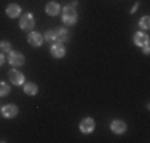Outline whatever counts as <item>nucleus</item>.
Wrapping results in <instances>:
<instances>
[{"instance_id":"8","label":"nucleus","mask_w":150,"mask_h":143,"mask_svg":"<svg viewBox=\"0 0 150 143\" xmlns=\"http://www.w3.org/2000/svg\"><path fill=\"white\" fill-rule=\"evenodd\" d=\"M110 129H112L113 134H125L126 132V124H125V121H112V124H110Z\"/></svg>"},{"instance_id":"12","label":"nucleus","mask_w":150,"mask_h":143,"mask_svg":"<svg viewBox=\"0 0 150 143\" xmlns=\"http://www.w3.org/2000/svg\"><path fill=\"white\" fill-rule=\"evenodd\" d=\"M145 43H149V35L144 34V32H137V34L134 35V45L144 46Z\"/></svg>"},{"instance_id":"19","label":"nucleus","mask_w":150,"mask_h":143,"mask_svg":"<svg viewBox=\"0 0 150 143\" xmlns=\"http://www.w3.org/2000/svg\"><path fill=\"white\" fill-rule=\"evenodd\" d=\"M142 49H144V54H149V53H150V46H149V43H145V45L142 46Z\"/></svg>"},{"instance_id":"13","label":"nucleus","mask_w":150,"mask_h":143,"mask_svg":"<svg viewBox=\"0 0 150 143\" xmlns=\"http://www.w3.org/2000/svg\"><path fill=\"white\" fill-rule=\"evenodd\" d=\"M58 13H59V5L56 2H50L48 5H46V14H50V16H56Z\"/></svg>"},{"instance_id":"6","label":"nucleus","mask_w":150,"mask_h":143,"mask_svg":"<svg viewBox=\"0 0 150 143\" xmlns=\"http://www.w3.org/2000/svg\"><path fill=\"white\" fill-rule=\"evenodd\" d=\"M8 78H10V81H11L13 84H23L24 83V75L21 73L19 70H15V69H11L8 72Z\"/></svg>"},{"instance_id":"1","label":"nucleus","mask_w":150,"mask_h":143,"mask_svg":"<svg viewBox=\"0 0 150 143\" xmlns=\"http://www.w3.org/2000/svg\"><path fill=\"white\" fill-rule=\"evenodd\" d=\"M78 16H77V11L75 8H70V6H64V11H62V22L67 24V26H74L77 22Z\"/></svg>"},{"instance_id":"7","label":"nucleus","mask_w":150,"mask_h":143,"mask_svg":"<svg viewBox=\"0 0 150 143\" xmlns=\"http://www.w3.org/2000/svg\"><path fill=\"white\" fill-rule=\"evenodd\" d=\"M56 32V43H64V41H69L70 38V34L67 29L64 27H59V29H54Z\"/></svg>"},{"instance_id":"21","label":"nucleus","mask_w":150,"mask_h":143,"mask_svg":"<svg viewBox=\"0 0 150 143\" xmlns=\"http://www.w3.org/2000/svg\"><path fill=\"white\" fill-rule=\"evenodd\" d=\"M3 62H5V57H3V54L0 53V65H3Z\"/></svg>"},{"instance_id":"4","label":"nucleus","mask_w":150,"mask_h":143,"mask_svg":"<svg viewBox=\"0 0 150 143\" xmlns=\"http://www.w3.org/2000/svg\"><path fill=\"white\" fill-rule=\"evenodd\" d=\"M8 60L13 67H19L24 64V56L21 53H16V51H10L8 53Z\"/></svg>"},{"instance_id":"9","label":"nucleus","mask_w":150,"mask_h":143,"mask_svg":"<svg viewBox=\"0 0 150 143\" xmlns=\"http://www.w3.org/2000/svg\"><path fill=\"white\" fill-rule=\"evenodd\" d=\"M50 51H51V56H54V57H64V54H66V48H64L62 43H54V45H51Z\"/></svg>"},{"instance_id":"10","label":"nucleus","mask_w":150,"mask_h":143,"mask_svg":"<svg viewBox=\"0 0 150 143\" xmlns=\"http://www.w3.org/2000/svg\"><path fill=\"white\" fill-rule=\"evenodd\" d=\"M2 114H3L5 118H8V119H10V118H15L16 114H18V107L13 105V103L5 105V107L2 108Z\"/></svg>"},{"instance_id":"11","label":"nucleus","mask_w":150,"mask_h":143,"mask_svg":"<svg viewBox=\"0 0 150 143\" xmlns=\"http://www.w3.org/2000/svg\"><path fill=\"white\" fill-rule=\"evenodd\" d=\"M19 13H21V6L16 5V3H10L6 6V16L8 18H18Z\"/></svg>"},{"instance_id":"15","label":"nucleus","mask_w":150,"mask_h":143,"mask_svg":"<svg viewBox=\"0 0 150 143\" xmlns=\"http://www.w3.org/2000/svg\"><path fill=\"white\" fill-rule=\"evenodd\" d=\"M6 94H10V86L3 81H0V97H5Z\"/></svg>"},{"instance_id":"2","label":"nucleus","mask_w":150,"mask_h":143,"mask_svg":"<svg viewBox=\"0 0 150 143\" xmlns=\"http://www.w3.org/2000/svg\"><path fill=\"white\" fill-rule=\"evenodd\" d=\"M34 26H35V19H34V16H32V13H26L23 18H21L19 27L23 29V30L30 32L32 29H34Z\"/></svg>"},{"instance_id":"16","label":"nucleus","mask_w":150,"mask_h":143,"mask_svg":"<svg viewBox=\"0 0 150 143\" xmlns=\"http://www.w3.org/2000/svg\"><path fill=\"white\" fill-rule=\"evenodd\" d=\"M139 26H141V29H144V30H147V29L150 27V18H149V16H144V18H141V21H139Z\"/></svg>"},{"instance_id":"5","label":"nucleus","mask_w":150,"mask_h":143,"mask_svg":"<svg viewBox=\"0 0 150 143\" xmlns=\"http://www.w3.org/2000/svg\"><path fill=\"white\" fill-rule=\"evenodd\" d=\"M27 41H29V45L30 46H42V43L45 41V38H43V35L42 34H38V32H30L29 34V37H27Z\"/></svg>"},{"instance_id":"20","label":"nucleus","mask_w":150,"mask_h":143,"mask_svg":"<svg viewBox=\"0 0 150 143\" xmlns=\"http://www.w3.org/2000/svg\"><path fill=\"white\" fill-rule=\"evenodd\" d=\"M77 5H78V2H77V0H72V2H70L67 6H70V8H77Z\"/></svg>"},{"instance_id":"14","label":"nucleus","mask_w":150,"mask_h":143,"mask_svg":"<svg viewBox=\"0 0 150 143\" xmlns=\"http://www.w3.org/2000/svg\"><path fill=\"white\" fill-rule=\"evenodd\" d=\"M24 92H26L27 95H35L38 92V88L35 83H26L24 84Z\"/></svg>"},{"instance_id":"17","label":"nucleus","mask_w":150,"mask_h":143,"mask_svg":"<svg viewBox=\"0 0 150 143\" xmlns=\"http://www.w3.org/2000/svg\"><path fill=\"white\" fill-rule=\"evenodd\" d=\"M43 38H45V40H48V41H56V32L54 30H46L45 35H43Z\"/></svg>"},{"instance_id":"3","label":"nucleus","mask_w":150,"mask_h":143,"mask_svg":"<svg viewBox=\"0 0 150 143\" xmlns=\"http://www.w3.org/2000/svg\"><path fill=\"white\" fill-rule=\"evenodd\" d=\"M96 124H94V119L93 118H85V119H81L80 123V130L83 132V134H91L93 130H94Z\"/></svg>"},{"instance_id":"18","label":"nucleus","mask_w":150,"mask_h":143,"mask_svg":"<svg viewBox=\"0 0 150 143\" xmlns=\"http://www.w3.org/2000/svg\"><path fill=\"white\" fill-rule=\"evenodd\" d=\"M0 51L10 53V51H11V45H10L8 41H0Z\"/></svg>"}]
</instances>
